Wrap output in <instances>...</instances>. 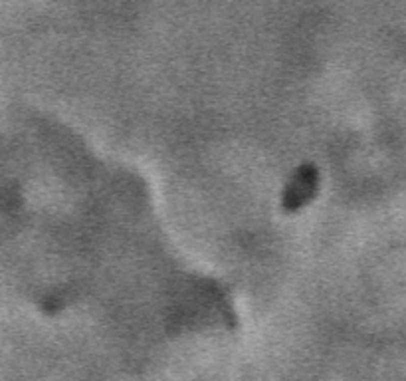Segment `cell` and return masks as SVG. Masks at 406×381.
Returning a JSON list of instances; mask_svg holds the SVG:
<instances>
[{
    "mask_svg": "<svg viewBox=\"0 0 406 381\" xmlns=\"http://www.w3.org/2000/svg\"><path fill=\"white\" fill-rule=\"evenodd\" d=\"M319 193V171L311 163H305L296 169L290 183L286 185L282 197V209L286 213H298L307 207Z\"/></svg>",
    "mask_w": 406,
    "mask_h": 381,
    "instance_id": "1",
    "label": "cell"
}]
</instances>
